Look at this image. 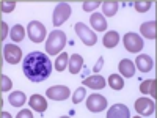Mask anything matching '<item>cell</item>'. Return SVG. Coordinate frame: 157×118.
<instances>
[{
    "mask_svg": "<svg viewBox=\"0 0 157 118\" xmlns=\"http://www.w3.org/2000/svg\"><path fill=\"white\" fill-rule=\"evenodd\" d=\"M27 32H29V38L36 44L43 43L46 38V27L39 21H32L27 27Z\"/></svg>",
    "mask_w": 157,
    "mask_h": 118,
    "instance_id": "8992f818",
    "label": "cell"
},
{
    "mask_svg": "<svg viewBox=\"0 0 157 118\" xmlns=\"http://www.w3.org/2000/svg\"><path fill=\"white\" fill-rule=\"evenodd\" d=\"M22 69L25 77L32 82H44L46 79L50 76L52 69V61L49 60V57L46 54L39 50L30 52V54L24 58L22 63Z\"/></svg>",
    "mask_w": 157,
    "mask_h": 118,
    "instance_id": "6da1fadb",
    "label": "cell"
},
{
    "mask_svg": "<svg viewBox=\"0 0 157 118\" xmlns=\"http://www.w3.org/2000/svg\"><path fill=\"white\" fill-rule=\"evenodd\" d=\"M135 65L137 68L140 69V73H149L152 69V58L149 55H137V60H135Z\"/></svg>",
    "mask_w": 157,
    "mask_h": 118,
    "instance_id": "5bb4252c",
    "label": "cell"
},
{
    "mask_svg": "<svg viewBox=\"0 0 157 118\" xmlns=\"http://www.w3.org/2000/svg\"><path fill=\"white\" fill-rule=\"evenodd\" d=\"M90 22H91V27L98 32H104L107 29V21L104 18V14H99V13H94V14H91L90 18Z\"/></svg>",
    "mask_w": 157,
    "mask_h": 118,
    "instance_id": "2e32d148",
    "label": "cell"
},
{
    "mask_svg": "<svg viewBox=\"0 0 157 118\" xmlns=\"http://www.w3.org/2000/svg\"><path fill=\"white\" fill-rule=\"evenodd\" d=\"M102 65H104V57H101V58L98 60V63L94 65V68H93V71H94V73H99V71L102 69Z\"/></svg>",
    "mask_w": 157,
    "mask_h": 118,
    "instance_id": "d6a6232c",
    "label": "cell"
},
{
    "mask_svg": "<svg viewBox=\"0 0 157 118\" xmlns=\"http://www.w3.org/2000/svg\"><path fill=\"white\" fill-rule=\"evenodd\" d=\"M120 43V35H118V32H107L105 35H104V39H102V44L112 49V47H116V44Z\"/></svg>",
    "mask_w": 157,
    "mask_h": 118,
    "instance_id": "ffe728a7",
    "label": "cell"
},
{
    "mask_svg": "<svg viewBox=\"0 0 157 118\" xmlns=\"http://www.w3.org/2000/svg\"><path fill=\"white\" fill-rule=\"evenodd\" d=\"M140 91L143 95H152L154 96V101L157 98V81L155 79H148V81H145L141 85H140Z\"/></svg>",
    "mask_w": 157,
    "mask_h": 118,
    "instance_id": "e0dca14e",
    "label": "cell"
},
{
    "mask_svg": "<svg viewBox=\"0 0 157 118\" xmlns=\"http://www.w3.org/2000/svg\"><path fill=\"white\" fill-rule=\"evenodd\" d=\"M29 104H30V107H32L33 110H36V112H39V113H43V112L47 109V101H46V98H43L41 95H33V96L30 98Z\"/></svg>",
    "mask_w": 157,
    "mask_h": 118,
    "instance_id": "4fadbf2b",
    "label": "cell"
},
{
    "mask_svg": "<svg viewBox=\"0 0 157 118\" xmlns=\"http://www.w3.org/2000/svg\"><path fill=\"white\" fill-rule=\"evenodd\" d=\"M105 107H107V99L102 95L94 93L86 99V109L90 112H102Z\"/></svg>",
    "mask_w": 157,
    "mask_h": 118,
    "instance_id": "9c48e42d",
    "label": "cell"
},
{
    "mask_svg": "<svg viewBox=\"0 0 157 118\" xmlns=\"http://www.w3.org/2000/svg\"><path fill=\"white\" fill-rule=\"evenodd\" d=\"M68 65H69V55L66 54V52H63V54H60L55 60V69L61 73V71L66 69Z\"/></svg>",
    "mask_w": 157,
    "mask_h": 118,
    "instance_id": "603a6c76",
    "label": "cell"
},
{
    "mask_svg": "<svg viewBox=\"0 0 157 118\" xmlns=\"http://www.w3.org/2000/svg\"><path fill=\"white\" fill-rule=\"evenodd\" d=\"M118 11V2H113V0H109V2H102V13L104 16H115Z\"/></svg>",
    "mask_w": 157,
    "mask_h": 118,
    "instance_id": "7402d4cb",
    "label": "cell"
},
{
    "mask_svg": "<svg viewBox=\"0 0 157 118\" xmlns=\"http://www.w3.org/2000/svg\"><path fill=\"white\" fill-rule=\"evenodd\" d=\"M135 110L140 116H149L155 110V102L148 98H140L135 101Z\"/></svg>",
    "mask_w": 157,
    "mask_h": 118,
    "instance_id": "52a82bcc",
    "label": "cell"
},
{
    "mask_svg": "<svg viewBox=\"0 0 157 118\" xmlns=\"http://www.w3.org/2000/svg\"><path fill=\"white\" fill-rule=\"evenodd\" d=\"M0 81H2V84H0V90H2V93H5V91H10V90H11L13 84H11V79H10L8 76H3V74H2Z\"/></svg>",
    "mask_w": 157,
    "mask_h": 118,
    "instance_id": "83f0119b",
    "label": "cell"
},
{
    "mask_svg": "<svg viewBox=\"0 0 157 118\" xmlns=\"http://www.w3.org/2000/svg\"><path fill=\"white\" fill-rule=\"evenodd\" d=\"M99 5H102V2H99V0H96V2H88V0H86V2H83V10L85 11H93V10H96Z\"/></svg>",
    "mask_w": 157,
    "mask_h": 118,
    "instance_id": "f546056e",
    "label": "cell"
},
{
    "mask_svg": "<svg viewBox=\"0 0 157 118\" xmlns=\"http://www.w3.org/2000/svg\"><path fill=\"white\" fill-rule=\"evenodd\" d=\"M107 118H130L129 107L124 104H115L107 112Z\"/></svg>",
    "mask_w": 157,
    "mask_h": 118,
    "instance_id": "8fae6325",
    "label": "cell"
},
{
    "mask_svg": "<svg viewBox=\"0 0 157 118\" xmlns=\"http://www.w3.org/2000/svg\"><path fill=\"white\" fill-rule=\"evenodd\" d=\"M25 38V30H24V27L22 25H14V27L11 29V39L14 43H21L22 39Z\"/></svg>",
    "mask_w": 157,
    "mask_h": 118,
    "instance_id": "cb8c5ba5",
    "label": "cell"
},
{
    "mask_svg": "<svg viewBox=\"0 0 157 118\" xmlns=\"http://www.w3.org/2000/svg\"><path fill=\"white\" fill-rule=\"evenodd\" d=\"M60 118H69V116H60Z\"/></svg>",
    "mask_w": 157,
    "mask_h": 118,
    "instance_id": "e575fe53",
    "label": "cell"
},
{
    "mask_svg": "<svg viewBox=\"0 0 157 118\" xmlns=\"http://www.w3.org/2000/svg\"><path fill=\"white\" fill-rule=\"evenodd\" d=\"M140 32H141V35H143V36L148 38V39H155V38H157V33H155V21H151V22H145V24H141Z\"/></svg>",
    "mask_w": 157,
    "mask_h": 118,
    "instance_id": "d6986e66",
    "label": "cell"
},
{
    "mask_svg": "<svg viewBox=\"0 0 157 118\" xmlns=\"http://www.w3.org/2000/svg\"><path fill=\"white\" fill-rule=\"evenodd\" d=\"M109 85H110L113 90H123V88H124V81H123L121 76L112 74V76L109 77Z\"/></svg>",
    "mask_w": 157,
    "mask_h": 118,
    "instance_id": "d4e9b609",
    "label": "cell"
},
{
    "mask_svg": "<svg viewBox=\"0 0 157 118\" xmlns=\"http://www.w3.org/2000/svg\"><path fill=\"white\" fill-rule=\"evenodd\" d=\"M134 6H135V10H137L138 13H146L148 10H151L152 2H151V0H146V2H135Z\"/></svg>",
    "mask_w": 157,
    "mask_h": 118,
    "instance_id": "4316f807",
    "label": "cell"
},
{
    "mask_svg": "<svg viewBox=\"0 0 157 118\" xmlns=\"http://www.w3.org/2000/svg\"><path fill=\"white\" fill-rule=\"evenodd\" d=\"M83 85L85 87H88V88H93V90H102L104 87H105V84H107V81L104 79L102 76H98V74H94V76H91V77H86V79H83Z\"/></svg>",
    "mask_w": 157,
    "mask_h": 118,
    "instance_id": "7c38bea8",
    "label": "cell"
},
{
    "mask_svg": "<svg viewBox=\"0 0 157 118\" xmlns=\"http://www.w3.org/2000/svg\"><path fill=\"white\" fill-rule=\"evenodd\" d=\"M74 30H75V33L78 35V38L82 39L83 44H86V46H94V44H96L98 36H96V33H94L93 30L88 27V25H85V24H82V22H77V24L74 25Z\"/></svg>",
    "mask_w": 157,
    "mask_h": 118,
    "instance_id": "3957f363",
    "label": "cell"
},
{
    "mask_svg": "<svg viewBox=\"0 0 157 118\" xmlns=\"http://www.w3.org/2000/svg\"><path fill=\"white\" fill-rule=\"evenodd\" d=\"M8 101L13 107H21L25 104V101H27V96H25L22 91H13V93H10L8 96Z\"/></svg>",
    "mask_w": 157,
    "mask_h": 118,
    "instance_id": "44dd1931",
    "label": "cell"
},
{
    "mask_svg": "<svg viewBox=\"0 0 157 118\" xmlns=\"http://www.w3.org/2000/svg\"><path fill=\"white\" fill-rule=\"evenodd\" d=\"M0 118H13V116H11L10 112H2V116H0Z\"/></svg>",
    "mask_w": 157,
    "mask_h": 118,
    "instance_id": "836d02e7",
    "label": "cell"
},
{
    "mask_svg": "<svg viewBox=\"0 0 157 118\" xmlns=\"http://www.w3.org/2000/svg\"><path fill=\"white\" fill-rule=\"evenodd\" d=\"M123 43H124L126 50H129L130 54H138V52L143 49V46H145L143 39L137 33H126L124 38H123Z\"/></svg>",
    "mask_w": 157,
    "mask_h": 118,
    "instance_id": "5b68a950",
    "label": "cell"
},
{
    "mask_svg": "<svg viewBox=\"0 0 157 118\" xmlns=\"http://www.w3.org/2000/svg\"><path fill=\"white\" fill-rule=\"evenodd\" d=\"M85 96H86V91H85V88H83V87L77 88V90L74 91V95H72V102H74V104H78V102H82Z\"/></svg>",
    "mask_w": 157,
    "mask_h": 118,
    "instance_id": "484cf974",
    "label": "cell"
},
{
    "mask_svg": "<svg viewBox=\"0 0 157 118\" xmlns=\"http://www.w3.org/2000/svg\"><path fill=\"white\" fill-rule=\"evenodd\" d=\"M0 29H2V33H0V41L3 43L5 38H6V35H8V24L2 21V24H0Z\"/></svg>",
    "mask_w": 157,
    "mask_h": 118,
    "instance_id": "4dcf8cb0",
    "label": "cell"
},
{
    "mask_svg": "<svg viewBox=\"0 0 157 118\" xmlns=\"http://www.w3.org/2000/svg\"><path fill=\"white\" fill-rule=\"evenodd\" d=\"M69 73L71 74H78L83 68V57L78 55V54H74L69 57Z\"/></svg>",
    "mask_w": 157,
    "mask_h": 118,
    "instance_id": "9a60e30c",
    "label": "cell"
},
{
    "mask_svg": "<svg viewBox=\"0 0 157 118\" xmlns=\"http://www.w3.org/2000/svg\"><path fill=\"white\" fill-rule=\"evenodd\" d=\"M64 46H66V33L61 30H54L46 41V52L49 55H57Z\"/></svg>",
    "mask_w": 157,
    "mask_h": 118,
    "instance_id": "7a4b0ae2",
    "label": "cell"
},
{
    "mask_svg": "<svg viewBox=\"0 0 157 118\" xmlns=\"http://www.w3.org/2000/svg\"><path fill=\"white\" fill-rule=\"evenodd\" d=\"M3 57L10 65H17L22 58V50L16 44H6L3 49Z\"/></svg>",
    "mask_w": 157,
    "mask_h": 118,
    "instance_id": "30bf717a",
    "label": "cell"
},
{
    "mask_svg": "<svg viewBox=\"0 0 157 118\" xmlns=\"http://www.w3.org/2000/svg\"><path fill=\"white\" fill-rule=\"evenodd\" d=\"M2 13H11L13 10L16 8V2L14 0H11V2H2Z\"/></svg>",
    "mask_w": 157,
    "mask_h": 118,
    "instance_id": "f1b7e54d",
    "label": "cell"
},
{
    "mask_svg": "<svg viewBox=\"0 0 157 118\" xmlns=\"http://www.w3.org/2000/svg\"><path fill=\"white\" fill-rule=\"evenodd\" d=\"M16 118H33V113H32L29 109H24V110H21V112L16 115Z\"/></svg>",
    "mask_w": 157,
    "mask_h": 118,
    "instance_id": "1f68e13d",
    "label": "cell"
},
{
    "mask_svg": "<svg viewBox=\"0 0 157 118\" xmlns=\"http://www.w3.org/2000/svg\"><path fill=\"white\" fill-rule=\"evenodd\" d=\"M118 69H120V73L124 77H132L135 74V65L129 58H124V60L120 61V65H118Z\"/></svg>",
    "mask_w": 157,
    "mask_h": 118,
    "instance_id": "ac0fdd59",
    "label": "cell"
},
{
    "mask_svg": "<svg viewBox=\"0 0 157 118\" xmlns=\"http://www.w3.org/2000/svg\"><path fill=\"white\" fill-rule=\"evenodd\" d=\"M46 95H47V98L52 99V101H64V99L69 98L71 91H69V88H68L66 85H55V87L47 88Z\"/></svg>",
    "mask_w": 157,
    "mask_h": 118,
    "instance_id": "ba28073f",
    "label": "cell"
},
{
    "mask_svg": "<svg viewBox=\"0 0 157 118\" xmlns=\"http://www.w3.org/2000/svg\"><path fill=\"white\" fill-rule=\"evenodd\" d=\"M71 16V5L66 2H61L55 6L54 10V16H52V24L55 27H60L61 24H64Z\"/></svg>",
    "mask_w": 157,
    "mask_h": 118,
    "instance_id": "277c9868",
    "label": "cell"
},
{
    "mask_svg": "<svg viewBox=\"0 0 157 118\" xmlns=\"http://www.w3.org/2000/svg\"><path fill=\"white\" fill-rule=\"evenodd\" d=\"M134 118H141V116H140V115H138V116H134Z\"/></svg>",
    "mask_w": 157,
    "mask_h": 118,
    "instance_id": "d590c367",
    "label": "cell"
}]
</instances>
